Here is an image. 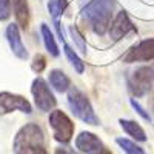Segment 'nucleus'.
<instances>
[{
    "label": "nucleus",
    "mask_w": 154,
    "mask_h": 154,
    "mask_svg": "<svg viewBox=\"0 0 154 154\" xmlns=\"http://www.w3.org/2000/svg\"><path fill=\"white\" fill-rule=\"evenodd\" d=\"M114 0H91L83 9V17L91 23L96 34L102 35L109 28Z\"/></svg>",
    "instance_id": "nucleus-1"
},
{
    "label": "nucleus",
    "mask_w": 154,
    "mask_h": 154,
    "mask_svg": "<svg viewBox=\"0 0 154 154\" xmlns=\"http://www.w3.org/2000/svg\"><path fill=\"white\" fill-rule=\"evenodd\" d=\"M68 103L71 111L74 112L75 117H79L88 125H99V119L93 111V106L89 103L86 96L80 91L79 88H71L68 93Z\"/></svg>",
    "instance_id": "nucleus-2"
},
{
    "label": "nucleus",
    "mask_w": 154,
    "mask_h": 154,
    "mask_svg": "<svg viewBox=\"0 0 154 154\" xmlns=\"http://www.w3.org/2000/svg\"><path fill=\"white\" fill-rule=\"evenodd\" d=\"M154 86V65L137 68L128 77V88L136 97L145 96Z\"/></svg>",
    "instance_id": "nucleus-3"
},
{
    "label": "nucleus",
    "mask_w": 154,
    "mask_h": 154,
    "mask_svg": "<svg viewBox=\"0 0 154 154\" xmlns=\"http://www.w3.org/2000/svg\"><path fill=\"white\" fill-rule=\"evenodd\" d=\"M49 125L53 128L56 140H59L62 143H68L71 140L72 133H74V125H72L71 119L63 111L54 109L49 114Z\"/></svg>",
    "instance_id": "nucleus-4"
},
{
    "label": "nucleus",
    "mask_w": 154,
    "mask_h": 154,
    "mask_svg": "<svg viewBox=\"0 0 154 154\" xmlns=\"http://www.w3.org/2000/svg\"><path fill=\"white\" fill-rule=\"evenodd\" d=\"M32 96H34V100H35V105L40 111H51L54 106H56V97L54 94L51 93L49 86L46 85V82L40 77L32 82Z\"/></svg>",
    "instance_id": "nucleus-5"
},
{
    "label": "nucleus",
    "mask_w": 154,
    "mask_h": 154,
    "mask_svg": "<svg viewBox=\"0 0 154 154\" xmlns=\"http://www.w3.org/2000/svg\"><path fill=\"white\" fill-rule=\"evenodd\" d=\"M31 145H43V133L40 126L35 123L25 125L17 133L14 140V149L22 146H31Z\"/></svg>",
    "instance_id": "nucleus-6"
},
{
    "label": "nucleus",
    "mask_w": 154,
    "mask_h": 154,
    "mask_svg": "<svg viewBox=\"0 0 154 154\" xmlns=\"http://www.w3.org/2000/svg\"><path fill=\"white\" fill-rule=\"evenodd\" d=\"M154 60V38H146L133 46L128 54L125 56L126 63H133V62H148Z\"/></svg>",
    "instance_id": "nucleus-7"
},
{
    "label": "nucleus",
    "mask_w": 154,
    "mask_h": 154,
    "mask_svg": "<svg viewBox=\"0 0 154 154\" xmlns=\"http://www.w3.org/2000/svg\"><path fill=\"white\" fill-rule=\"evenodd\" d=\"M16 109L29 114L31 105H29V102L22 96H16V94H11V93H2L0 94V114H6V112L16 111Z\"/></svg>",
    "instance_id": "nucleus-8"
},
{
    "label": "nucleus",
    "mask_w": 154,
    "mask_h": 154,
    "mask_svg": "<svg viewBox=\"0 0 154 154\" xmlns=\"http://www.w3.org/2000/svg\"><path fill=\"white\" fill-rule=\"evenodd\" d=\"M75 148L85 154H97L100 149H103V145L96 134L80 133L75 139Z\"/></svg>",
    "instance_id": "nucleus-9"
},
{
    "label": "nucleus",
    "mask_w": 154,
    "mask_h": 154,
    "mask_svg": "<svg viewBox=\"0 0 154 154\" xmlns=\"http://www.w3.org/2000/svg\"><path fill=\"white\" fill-rule=\"evenodd\" d=\"M133 29H134V26H133L130 17H128L126 12L122 11L117 14V17L114 19V22L109 25V35H111L112 40H120L123 35H126Z\"/></svg>",
    "instance_id": "nucleus-10"
},
{
    "label": "nucleus",
    "mask_w": 154,
    "mask_h": 154,
    "mask_svg": "<svg viewBox=\"0 0 154 154\" xmlns=\"http://www.w3.org/2000/svg\"><path fill=\"white\" fill-rule=\"evenodd\" d=\"M6 37H8V42H9V46L12 49V53H14L19 59H26L28 57V51L22 43L17 25H9L8 29H6Z\"/></svg>",
    "instance_id": "nucleus-11"
},
{
    "label": "nucleus",
    "mask_w": 154,
    "mask_h": 154,
    "mask_svg": "<svg viewBox=\"0 0 154 154\" xmlns=\"http://www.w3.org/2000/svg\"><path fill=\"white\" fill-rule=\"evenodd\" d=\"M12 8H14V14L22 28L28 26L29 22V11H28V2L26 0H11Z\"/></svg>",
    "instance_id": "nucleus-12"
},
{
    "label": "nucleus",
    "mask_w": 154,
    "mask_h": 154,
    "mask_svg": "<svg viewBox=\"0 0 154 154\" xmlns=\"http://www.w3.org/2000/svg\"><path fill=\"white\" fill-rule=\"evenodd\" d=\"M49 83H51V86H53L56 91L65 93L68 89V86H69V79H68V75L63 71L53 69L49 72Z\"/></svg>",
    "instance_id": "nucleus-13"
},
{
    "label": "nucleus",
    "mask_w": 154,
    "mask_h": 154,
    "mask_svg": "<svg viewBox=\"0 0 154 154\" xmlns=\"http://www.w3.org/2000/svg\"><path fill=\"white\" fill-rule=\"evenodd\" d=\"M120 125H122V128L128 134H130L131 137H134L136 140H139V142H145V140H146L145 131L142 130V126H140L137 122H133V120H120Z\"/></svg>",
    "instance_id": "nucleus-14"
},
{
    "label": "nucleus",
    "mask_w": 154,
    "mask_h": 154,
    "mask_svg": "<svg viewBox=\"0 0 154 154\" xmlns=\"http://www.w3.org/2000/svg\"><path fill=\"white\" fill-rule=\"evenodd\" d=\"M40 31H42L43 42H45L46 49L49 51V54L54 56V57H57V56H59V48H57V45H56L54 35H53V32H51V29L46 26V25H42V26H40Z\"/></svg>",
    "instance_id": "nucleus-15"
},
{
    "label": "nucleus",
    "mask_w": 154,
    "mask_h": 154,
    "mask_svg": "<svg viewBox=\"0 0 154 154\" xmlns=\"http://www.w3.org/2000/svg\"><path fill=\"white\" fill-rule=\"evenodd\" d=\"M66 6H68V0H49L48 2V11L54 20H57V17L63 14Z\"/></svg>",
    "instance_id": "nucleus-16"
},
{
    "label": "nucleus",
    "mask_w": 154,
    "mask_h": 154,
    "mask_svg": "<svg viewBox=\"0 0 154 154\" xmlns=\"http://www.w3.org/2000/svg\"><path fill=\"white\" fill-rule=\"evenodd\" d=\"M120 146H122V149L126 152V154H145V151L140 148V146H137L134 142H131V140H128V139H122V137H119L117 140H116Z\"/></svg>",
    "instance_id": "nucleus-17"
},
{
    "label": "nucleus",
    "mask_w": 154,
    "mask_h": 154,
    "mask_svg": "<svg viewBox=\"0 0 154 154\" xmlns=\"http://www.w3.org/2000/svg\"><path fill=\"white\" fill-rule=\"evenodd\" d=\"M65 54H66V57L69 59V62L72 63V66L75 68V71L77 72H83V69H85V66H83V62L79 59V56H77L74 51L65 43Z\"/></svg>",
    "instance_id": "nucleus-18"
},
{
    "label": "nucleus",
    "mask_w": 154,
    "mask_h": 154,
    "mask_svg": "<svg viewBox=\"0 0 154 154\" xmlns=\"http://www.w3.org/2000/svg\"><path fill=\"white\" fill-rule=\"evenodd\" d=\"M69 34H71V38L74 40V43L79 46V49L82 51V53H86V43H85L83 37L79 32V29H77L75 25H71V26H69Z\"/></svg>",
    "instance_id": "nucleus-19"
},
{
    "label": "nucleus",
    "mask_w": 154,
    "mask_h": 154,
    "mask_svg": "<svg viewBox=\"0 0 154 154\" xmlns=\"http://www.w3.org/2000/svg\"><path fill=\"white\" fill-rule=\"evenodd\" d=\"M16 154H46L43 145H31V146H22L14 149Z\"/></svg>",
    "instance_id": "nucleus-20"
},
{
    "label": "nucleus",
    "mask_w": 154,
    "mask_h": 154,
    "mask_svg": "<svg viewBox=\"0 0 154 154\" xmlns=\"http://www.w3.org/2000/svg\"><path fill=\"white\" fill-rule=\"evenodd\" d=\"M11 16V0H0V20H6Z\"/></svg>",
    "instance_id": "nucleus-21"
},
{
    "label": "nucleus",
    "mask_w": 154,
    "mask_h": 154,
    "mask_svg": "<svg viewBox=\"0 0 154 154\" xmlns=\"http://www.w3.org/2000/svg\"><path fill=\"white\" fill-rule=\"evenodd\" d=\"M45 66H46V62H45V57L43 56H35L34 57V63H32V69L34 71H37V72H42L43 69H45Z\"/></svg>",
    "instance_id": "nucleus-22"
},
{
    "label": "nucleus",
    "mask_w": 154,
    "mask_h": 154,
    "mask_svg": "<svg viewBox=\"0 0 154 154\" xmlns=\"http://www.w3.org/2000/svg\"><path fill=\"white\" fill-rule=\"evenodd\" d=\"M131 105H133V108H134V109L137 111V114H139V116H142V117H143L145 120H148V122L151 120V117H149V114H148V112H146V111H145V109H143L142 106L139 105V102H136L134 99H131Z\"/></svg>",
    "instance_id": "nucleus-23"
},
{
    "label": "nucleus",
    "mask_w": 154,
    "mask_h": 154,
    "mask_svg": "<svg viewBox=\"0 0 154 154\" xmlns=\"http://www.w3.org/2000/svg\"><path fill=\"white\" fill-rule=\"evenodd\" d=\"M97 154H112V152H111L109 149H105V148H103V149H100Z\"/></svg>",
    "instance_id": "nucleus-24"
}]
</instances>
